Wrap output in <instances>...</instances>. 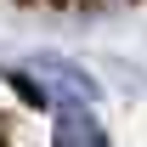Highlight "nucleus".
<instances>
[{"mask_svg":"<svg viewBox=\"0 0 147 147\" xmlns=\"http://www.w3.org/2000/svg\"><path fill=\"white\" fill-rule=\"evenodd\" d=\"M57 147H108L102 125L85 113V102H79V96H74V102H62V113H57Z\"/></svg>","mask_w":147,"mask_h":147,"instance_id":"1","label":"nucleus"}]
</instances>
